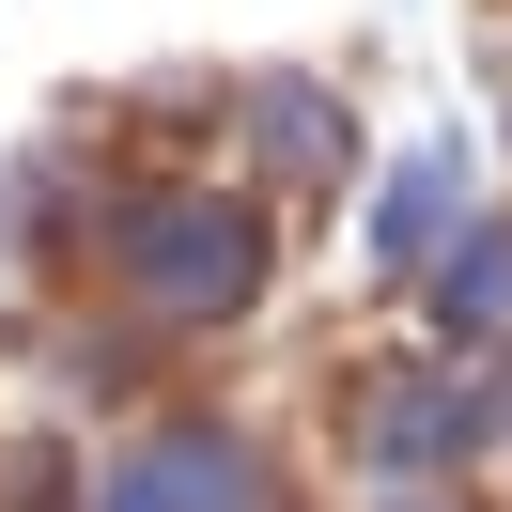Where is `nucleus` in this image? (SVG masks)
Instances as JSON below:
<instances>
[{
	"label": "nucleus",
	"instance_id": "f257e3e1",
	"mask_svg": "<svg viewBox=\"0 0 512 512\" xmlns=\"http://www.w3.org/2000/svg\"><path fill=\"white\" fill-rule=\"evenodd\" d=\"M233 280H249L233 218H156V295H233Z\"/></svg>",
	"mask_w": 512,
	"mask_h": 512
}]
</instances>
